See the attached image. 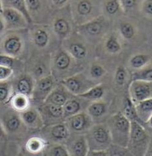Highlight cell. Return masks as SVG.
Returning a JSON list of instances; mask_svg holds the SVG:
<instances>
[{
  "label": "cell",
  "instance_id": "1",
  "mask_svg": "<svg viewBox=\"0 0 152 156\" xmlns=\"http://www.w3.org/2000/svg\"><path fill=\"white\" fill-rule=\"evenodd\" d=\"M107 126L111 138L112 144L127 148L130 131V121L123 113H117L108 119Z\"/></svg>",
  "mask_w": 152,
  "mask_h": 156
},
{
  "label": "cell",
  "instance_id": "2",
  "mask_svg": "<svg viewBox=\"0 0 152 156\" xmlns=\"http://www.w3.org/2000/svg\"><path fill=\"white\" fill-rule=\"evenodd\" d=\"M151 142L150 136L142 125L130 121V131L127 149L133 156H143Z\"/></svg>",
  "mask_w": 152,
  "mask_h": 156
},
{
  "label": "cell",
  "instance_id": "3",
  "mask_svg": "<svg viewBox=\"0 0 152 156\" xmlns=\"http://www.w3.org/2000/svg\"><path fill=\"white\" fill-rule=\"evenodd\" d=\"M89 150L106 151L112 144L109 131L107 125H92L85 135Z\"/></svg>",
  "mask_w": 152,
  "mask_h": 156
},
{
  "label": "cell",
  "instance_id": "4",
  "mask_svg": "<svg viewBox=\"0 0 152 156\" xmlns=\"http://www.w3.org/2000/svg\"><path fill=\"white\" fill-rule=\"evenodd\" d=\"M90 81L82 74H76L67 77L62 80L61 84L72 95H79L85 93L90 88L93 87L95 84Z\"/></svg>",
  "mask_w": 152,
  "mask_h": 156
},
{
  "label": "cell",
  "instance_id": "5",
  "mask_svg": "<svg viewBox=\"0 0 152 156\" xmlns=\"http://www.w3.org/2000/svg\"><path fill=\"white\" fill-rule=\"evenodd\" d=\"M55 87L54 77L51 75L40 78L35 82L31 99L39 105H42Z\"/></svg>",
  "mask_w": 152,
  "mask_h": 156
},
{
  "label": "cell",
  "instance_id": "6",
  "mask_svg": "<svg viewBox=\"0 0 152 156\" xmlns=\"http://www.w3.org/2000/svg\"><path fill=\"white\" fill-rule=\"evenodd\" d=\"M128 90L130 94L129 98L135 105L139 102L151 98V82L133 81L130 85Z\"/></svg>",
  "mask_w": 152,
  "mask_h": 156
},
{
  "label": "cell",
  "instance_id": "7",
  "mask_svg": "<svg viewBox=\"0 0 152 156\" xmlns=\"http://www.w3.org/2000/svg\"><path fill=\"white\" fill-rule=\"evenodd\" d=\"M37 110L40 114L43 125H46L47 126L61 123L59 122V119H64L61 106L42 103V105L38 106Z\"/></svg>",
  "mask_w": 152,
  "mask_h": 156
},
{
  "label": "cell",
  "instance_id": "8",
  "mask_svg": "<svg viewBox=\"0 0 152 156\" xmlns=\"http://www.w3.org/2000/svg\"><path fill=\"white\" fill-rule=\"evenodd\" d=\"M65 124L69 131L75 133H81L88 131L92 126V118L85 112L72 115L65 119Z\"/></svg>",
  "mask_w": 152,
  "mask_h": 156
},
{
  "label": "cell",
  "instance_id": "9",
  "mask_svg": "<svg viewBox=\"0 0 152 156\" xmlns=\"http://www.w3.org/2000/svg\"><path fill=\"white\" fill-rule=\"evenodd\" d=\"M24 41L23 38L15 33L7 34L2 40V54L10 56L15 58L22 53Z\"/></svg>",
  "mask_w": 152,
  "mask_h": 156
},
{
  "label": "cell",
  "instance_id": "10",
  "mask_svg": "<svg viewBox=\"0 0 152 156\" xmlns=\"http://www.w3.org/2000/svg\"><path fill=\"white\" fill-rule=\"evenodd\" d=\"M2 15L5 23L6 30H7L24 29L28 24L24 17L14 9L3 7Z\"/></svg>",
  "mask_w": 152,
  "mask_h": 156
},
{
  "label": "cell",
  "instance_id": "11",
  "mask_svg": "<svg viewBox=\"0 0 152 156\" xmlns=\"http://www.w3.org/2000/svg\"><path fill=\"white\" fill-rule=\"evenodd\" d=\"M66 148L70 156H86L89 151L85 135H76L66 141Z\"/></svg>",
  "mask_w": 152,
  "mask_h": 156
},
{
  "label": "cell",
  "instance_id": "12",
  "mask_svg": "<svg viewBox=\"0 0 152 156\" xmlns=\"http://www.w3.org/2000/svg\"><path fill=\"white\" fill-rule=\"evenodd\" d=\"M36 81L29 74H23L20 76L12 85L13 91L14 94L24 95L31 99Z\"/></svg>",
  "mask_w": 152,
  "mask_h": 156
},
{
  "label": "cell",
  "instance_id": "13",
  "mask_svg": "<svg viewBox=\"0 0 152 156\" xmlns=\"http://www.w3.org/2000/svg\"><path fill=\"white\" fill-rule=\"evenodd\" d=\"M45 134L55 142H66L71 136V133L65 123H59L47 126Z\"/></svg>",
  "mask_w": 152,
  "mask_h": 156
},
{
  "label": "cell",
  "instance_id": "14",
  "mask_svg": "<svg viewBox=\"0 0 152 156\" xmlns=\"http://www.w3.org/2000/svg\"><path fill=\"white\" fill-rule=\"evenodd\" d=\"M20 118L24 127L30 129H41L43 123L37 108H29L19 113Z\"/></svg>",
  "mask_w": 152,
  "mask_h": 156
},
{
  "label": "cell",
  "instance_id": "15",
  "mask_svg": "<svg viewBox=\"0 0 152 156\" xmlns=\"http://www.w3.org/2000/svg\"><path fill=\"white\" fill-rule=\"evenodd\" d=\"M0 121L6 134L15 133L19 131L22 126H24L20 118L19 113L13 110L7 112Z\"/></svg>",
  "mask_w": 152,
  "mask_h": 156
},
{
  "label": "cell",
  "instance_id": "16",
  "mask_svg": "<svg viewBox=\"0 0 152 156\" xmlns=\"http://www.w3.org/2000/svg\"><path fill=\"white\" fill-rule=\"evenodd\" d=\"M105 20L101 16L95 17L86 23L79 24L78 29L85 35L90 36H98L102 33L105 28Z\"/></svg>",
  "mask_w": 152,
  "mask_h": 156
},
{
  "label": "cell",
  "instance_id": "17",
  "mask_svg": "<svg viewBox=\"0 0 152 156\" xmlns=\"http://www.w3.org/2000/svg\"><path fill=\"white\" fill-rule=\"evenodd\" d=\"M69 94H71L65 89L63 85L60 84L55 87L43 103L51 104V105L62 107L65 102L71 98L69 97Z\"/></svg>",
  "mask_w": 152,
  "mask_h": 156
},
{
  "label": "cell",
  "instance_id": "18",
  "mask_svg": "<svg viewBox=\"0 0 152 156\" xmlns=\"http://www.w3.org/2000/svg\"><path fill=\"white\" fill-rule=\"evenodd\" d=\"M135 110L141 125L148 123L152 115V99L139 102L134 105Z\"/></svg>",
  "mask_w": 152,
  "mask_h": 156
},
{
  "label": "cell",
  "instance_id": "19",
  "mask_svg": "<svg viewBox=\"0 0 152 156\" xmlns=\"http://www.w3.org/2000/svg\"><path fill=\"white\" fill-rule=\"evenodd\" d=\"M3 7H10L14 9L23 15L28 24L32 23V19L30 16L28 8L24 0H6L2 1Z\"/></svg>",
  "mask_w": 152,
  "mask_h": 156
},
{
  "label": "cell",
  "instance_id": "20",
  "mask_svg": "<svg viewBox=\"0 0 152 156\" xmlns=\"http://www.w3.org/2000/svg\"><path fill=\"white\" fill-rule=\"evenodd\" d=\"M11 109L20 113L30 108V98L20 94H13L9 101Z\"/></svg>",
  "mask_w": 152,
  "mask_h": 156
},
{
  "label": "cell",
  "instance_id": "21",
  "mask_svg": "<svg viewBox=\"0 0 152 156\" xmlns=\"http://www.w3.org/2000/svg\"><path fill=\"white\" fill-rule=\"evenodd\" d=\"M64 119L79 114L82 112V105L81 102L76 98H70L62 106Z\"/></svg>",
  "mask_w": 152,
  "mask_h": 156
},
{
  "label": "cell",
  "instance_id": "22",
  "mask_svg": "<svg viewBox=\"0 0 152 156\" xmlns=\"http://www.w3.org/2000/svg\"><path fill=\"white\" fill-rule=\"evenodd\" d=\"M67 52L61 51L56 55L54 60V67L59 71H65L70 68L72 58Z\"/></svg>",
  "mask_w": 152,
  "mask_h": 156
},
{
  "label": "cell",
  "instance_id": "23",
  "mask_svg": "<svg viewBox=\"0 0 152 156\" xmlns=\"http://www.w3.org/2000/svg\"><path fill=\"white\" fill-rule=\"evenodd\" d=\"M104 94V88L102 85H95L93 87L90 88L85 93L79 96H76L82 99L87 101H98L100 100Z\"/></svg>",
  "mask_w": 152,
  "mask_h": 156
},
{
  "label": "cell",
  "instance_id": "24",
  "mask_svg": "<svg viewBox=\"0 0 152 156\" xmlns=\"http://www.w3.org/2000/svg\"><path fill=\"white\" fill-rule=\"evenodd\" d=\"M33 42L39 48H44L48 44L50 36L47 30L42 28H36L32 35Z\"/></svg>",
  "mask_w": 152,
  "mask_h": 156
},
{
  "label": "cell",
  "instance_id": "25",
  "mask_svg": "<svg viewBox=\"0 0 152 156\" xmlns=\"http://www.w3.org/2000/svg\"><path fill=\"white\" fill-rule=\"evenodd\" d=\"M106 104L103 102L98 101L90 104L87 108L86 113L93 119L100 118L106 113Z\"/></svg>",
  "mask_w": 152,
  "mask_h": 156
},
{
  "label": "cell",
  "instance_id": "26",
  "mask_svg": "<svg viewBox=\"0 0 152 156\" xmlns=\"http://www.w3.org/2000/svg\"><path fill=\"white\" fill-rule=\"evenodd\" d=\"M46 141L39 137H32L27 141L26 144V149L27 151L32 154H38L44 150L46 147Z\"/></svg>",
  "mask_w": 152,
  "mask_h": 156
},
{
  "label": "cell",
  "instance_id": "27",
  "mask_svg": "<svg viewBox=\"0 0 152 156\" xmlns=\"http://www.w3.org/2000/svg\"><path fill=\"white\" fill-rule=\"evenodd\" d=\"M53 27L55 34L60 37H65L70 33V24L65 18L56 19L54 23Z\"/></svg>",
  "mask_w": 152,
  "mask_h": 156
},
{
  "label": "cell",
  "instance_id": "28",
  "mask_svg": "<svg viewBox=\"0 0 152 156\" xmlns=\"http://www.w3.org/2000/svg\"><path fill=\"white\" fill-rule=\"evenodd\" d=\"M75 7V9L77 15L82 18L88 17L93 11L94 5L93 2L89 0H81L77 1Z\"/></svg>",
  "mask_w": 152,
  "mask_h": 156
},
{
  "label": "cell",
  "instance_id": "29",
  "mask_svg": "<svg viewBox=\"0 0 152 156\" xmlns=\"http://www.w3.org/2000/svg\"><path fill=\"white\" fill-rule=\"evenodd\" d=\"M67 53L76 60H82L86 57L87 49L80 43H72L69 45Z\"/></svg>",
  "mask_w": 152,
  "mask_h": 156
},
{
  "label": "cell",
  "instance_id": "30",
  "mask_svg": "<svg viewBox=\"0 0 152 156\" xmlns=\"http://www.w3.org/2000/svg\"><path fill=\"white\" fill-rule=\"evenodd\" d=\"M132 80L142 81L147 82L152 81V69L151 65L146 66L144 68L134 72L132 74Z\"/></svg>",
  "mask_w": 152,
  "mask_h": 156
},
{
  "label": "cell",
  "instance_id": "31",
  "mask_svg": "<svg viewBox=\"0 0 152 156\" xmlns=\"http://www.w3.org/2000/svg\"><path fill=\"white\" fill-rule=\"evenodd\" d=\"M123 114L130 121H136V122L140 123V121H139L138 118L134 105L132 102V101H130V99L129 98H127L125 101L124 106V112Z\"/></svg>",
  "mask_w": 152,
  "mask_h": 156
},
{
  "label": "cell",
  "instance_id": "32",
  "mask_svg": "<svg viewBox=\"0 0 152 156\" xmlns=\"http://www.w3.org/2000/svg\"><path fill=\"white\" fill-rule=\"evenodd\" d=\"M11 83L8 81H0V103H7L13 95Z\"/></svg>",
  "mask_w": 152,
  "mask_h": 156
},
{
  "label": "cell",
  "instance_id": "33",
  "mask_svg": "<svg viewBox=\"0 0 152 156\" xmlns=\"http://www.w3.org/2000/svg\"><path fill=\"white\" fill-rule=\"evenodd\" d=\"M150 61V57L144 54H138L134 55L130 60V65L133 68L140 70L147 66Z\"/></svg>",
  "mask_w": 152,
  "mask_h": 156
},
{
  "label": "cell",
  "instance_id": "34",
  "mask_svg": "<svg viewBox=\"0 0 152 156\" xmlns=\"http://www.w3.org/2000/svg\"><path fill=\"white\" fill-rule=\"evenodd\" d=\"M106 151L107 156H133L127 148L111 144Z\"/></svg>",
  "mask_w": 152,
  "mask_h": 156
},
{
  "label": "cell",
  "instance_id": "35",
  "mask_svg": "<svg viewBox=\"0 0 152 156\" xmlns=\"http://www.w3.org/2000/svg\"><path fill=\"white\" fill-rule=\"evenodd\" d=\"M106 49L108 53L115 54L121 49V46L119 41L115 36L109 37L106 42Z\"/></svg>",
  "mask_w": 152,
  "mask_h": 156
},
{
  "label": "cell",
  "instance_id": "36",
  "mask_svg": "<svg viewBox=\"0 0 152 156\" xmlns=\"http://www.w3.org/2000/svg\"><path fill=\"white\" fill-rule=\"evenodd\" d=\"M120 32L126 40H130L135 34V30L133 26L128 23H123L120 24Z\"/></svg>",
  "mask_w": 152,
  "mask_h": 156
},
{
  "label": "cell",
  "instance_id": "37",
  "mask_svg": "<svg viewBox=\"0 0 152 156\" xmlns=\"http://www.w3.org/2000/svg\"><path fill=\"white\" fill-rule=\"evenodd\" d=\"M104 7L107 13L109 15H115L120 9V6L119 1L117 0H109L106 1L104 4Z\"/></svg>",
  "mask_w": 152,
  "mask_h": 156
},
{
  "label": "cell",
  "instance_id": "38",
  "mask_svg": "<svg viewBox=\"0 0 152 156\" xmlns=\"http://www.w3.org/2000/svg\"><path fill=\"white\" fill-rule=\"evenodd\" d=\"M127 79V71L123 66H119L117 68L115 75V81L117 85H123Z\"/></svg>",
  "mask_w": 152,
  "mask_h": 156
},
{
  "label": "cell",
  "instance_id": "39",
  "mask_svg": "<svg viewBox=\"0 0 152 156\" xmlns=\"http://www.w3.org/2000/svg\"><path fill=\"white\" fill-rule=\"evenodd\" d=\"M50 156H70L65 146L57 144L52 147L50 151Z\"/></svg>",
  "mask_w": 152,
  "mask_h": 156
},
{
  "label": "cell",
  "instance_id": "40",
  "mask_svg": "<svg viewBox=\"0 0 152 156\" xmlns=\"http://www.w3.org/2000/svg\"><path fill=\"white\" fill-rule=\"evenodd\" d=\"M16 60L15 58L11 57L5 54L0 53V66L7 68H13Z\"/></svg>",
  "mask_w": 152,
  "mask_h": 156
},
{
  "label": "cell",
  "instance_id": "41",
  "mask_svg": "<svg viewBox=\"0 0 152 156\" xmlns=\"http://www.w3.org/2000/svg\"><path fill=\"white\" fill-rule=\"evenodd\" d=\"M13 69L0 66V81H8L13 74Z\"/></svg>",
  "mask_w": 152,
  "mask_h": 156
},
{
  "label": "cell",
  "instance_id": "42",
  "mask_svg": "<svg viewBox=\"0 0 152 156\" xmlns=\"http://www.w3.org/2000/svg\"><path fill=\"white\" fill-rule=\"evenodd\" d=\"M105 73V70L100 65L94 64L90 68V74L94 78H100Z\"/></svg>",
  "mask_w": 152,
  "mask_h": 156
},
{
  "label": "cell",
  "instance_id": "43",
  "mask_svg": "<svg viewBox=\"0 0 152 156\" xmlns=\"http://www.w3.org/2000/svg\"><path fill=\"white\" fill-rule=\"evenodd\" d=\"M25 3L30 14L31 13V12L38 11L40 9L42 5V2L38 1V0H27V1H25Z\"/></svg>",
  "mask_w": 152,
  "mask_h": 156
},
{
  "label": "cell",
  "instance_id": "44",
  "mask_svg": "<svg viewBox=\"0 0 152 156\" xmlns=\"http://www.w3.org/2000/svg\"><path fill=\"white\" fill-rule=\"evenodd\" d=\"M136 3L137 1H135V0H122V1H119L120 8L126 11L133 9L136 5Z\"/></svg>",
  "mask_w": 152,
  "mask_h": 156
},
{
  "label": "cell",
  "instance_id": "45",
  "mask_svg": "<svg viewBox=\"0 0 152 156\" xmlns=\"http://www.w3.org/2000/svg\"><path fill=\"white\" fill-rule=\"evenodd\" d=\"M144 4H142V10L144 13L147 15H152V2L151 1H144Z\"/></svg>",
  "mask_w": 152,
  "mask_h": 156
},
{
  "label": "cell",
  "instance_id": "46",
  "mask_svg": "<svg viewBox=\"0 0 152 156\" xmlns=\"http://www.w3.org/2000/svg\"><path fill=\"white\" fill-rule=\"evenodd\" d=\"M86 156H107L106 151H95L89 150Z\"/></svg>",
  "mask_w": 152,
  "mask_h": 156
},
{
  "label": "cell",
  "instance_id": "47",
  "mask_svg": "<svg viewBox=\"0 0 152 156\" xmlns=\"http://www.w3.org/2000/svg\"><path fill=\"white\" fill-rule=\"evenodd\" d=\"M6 30V25L4 23L2 14H0V34H2Z\"/></svg>",
  "mask_w": 152,
  "mask_h": 156
},
{
  "label": "cell",
  "instance_id": "48",
  "mask_svg": "<svg viewBox=\"0 0 152 156\" xmlns=\"http://www.w3.org/2000/svg\"><path fill=\"white\" fill-rule=\"evenodd\" d=\"M143 156H152V147H151V142L149 144L148 147H147L146 150Z\"/></svg>",
  "mask_w": 152,
  "mask_h": 156
},
{
  "label": "cell",
  "instance_id": "49",
  "mask_svg": "<svg viewBox=\"0 0 152 156\" xmlns=\"http://www.w3.org/2000/svg\"><path fill=\"white\" fill-rule=\"evenodd\" d=\"M6 135V133L3 127L1 121H0V139H2V138L5 137Z\"/></svg>",
  "mask_w": 152,
  "mask_h": 156
},
{
  "label": "cell",
  "instance_id": "50",
  "mask_svg": "<svg viewBox=\"0 0 152 156\" xmlns=\"http://www.w3.org/2000/svg\"><path fill=\"white\" fill-rule=\"evenodd\" d=\"M3 10V3H2V1H1V0H0V14H2V13Z\"/></svg>",
  "mask_w": 152,
  "mask_h": 156
}]
</instances>
